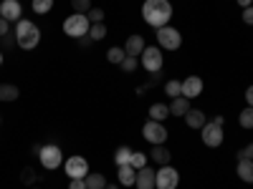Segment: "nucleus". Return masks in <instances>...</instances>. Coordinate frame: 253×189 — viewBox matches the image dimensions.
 Segmentation results:
<instances>
[{"instance_id":"nucleus-41","label":"nucleus","mask_w":253,"mask_h":189,"mask_svg":"<svg viewBox=\"0 0 253 189\" xmlns=\"http://www.w3.org/2000/svg\"><path fill=\"white\" fill-rule=\"evenodd\" d=\"M104 189H119V187H114V184H107V187H104Z\"/></svg>"},{"instance_id":"nucleus-30","label":"nucleus","mask_w":253,"mask_h":189,"mask_svg":"<svg viewBox=\"0 0 253 189\" xmlns=\"http://www.w3.org/2000/svg\"><path fill=\"white\" fill-rule=\"evenodd\" d=\"M137 66H139V58H137V56H126V58L122 61V68H124V71H129V73L137 71Z\"/></svg>"},{"instance_id":"nucleus-23","label":"nucleus","mask_w":253,"mask_h":189,"mask_svg":"<svg viewBox=\"0 0 253 189\" xmlns=\"http://www.w3.org/2000/svg\"><path fill=\"white\" fill-rule=\"evenodd\" d=\"M84 182H86V189H104V187H107V177H104V174H91L89 172V177Z\"/></svg>"},{"instance_id":"nucleus-4","label":"nucleus","mask_w":253,"mask_h":189,"mask_svg":"<svg viewBox=\"0 0 253 189\" xmlns=\"http://www.w3.org/2000/svg\"><path fill=\"white\" fill-rule=\"evenodd\" d=\"M162 48L157 46H144L142 56H139V63L144 66V71H150V73H160L162 71Z\"/></svg>"},{"instance_id":"nucleus-31","label":"nucleus","mask_w":253,"mask_h":189,"mask_svg":"<svg viewBox=\"0 0 253 189\" xmlns=\"http://www.w3.org/2000/svg\"><path fill=\"white\" fill-rule=\"evenodd\" d=\"M134 169H142V166H147V154L142 152H132V161H129Z\"/></svg>"},{"instance_id":"nucleus-7","label":"nucleus","mask_w":253,"mask_h":189,"mask_svg":"<svg viewBox=\"0 0 253 189\" xmlns=\"http://www.w3.org/2000/svg\"><path fill=\"white\" fill-rule=\"evenodd\" d=\"M177 184H180L177 169H172L170 164L160 166V172H157V177H155V189H177Z\"/></svg>"},{"instance_id":"nucleus-28","label":"nucleus","mask_w":253,"mask_h":189,"mask_svg":"<svg viewBox=\"0 0 253 189\" xmlns=\"http://www.w3.org/2000/svg\"><path fill=\"white\" fill-rule=\"evenodd\" d=\"M51 8H53V0H33V10H36L38 15L51 13Z\"/></svg>"},{"instance_id":"nucleus-27","label":"nucleus","mask_w":253,"mask_h":189,"mask_svg":"<svg viewBox=\"0 0 253 189\" xmlns=\"http://www.w3.org/2000/svg\"><path fill=\"white\" fill-rule=\"evenodd\" d=\"M89 38H91V40L107 38V26H104V23H91V28H89Z\"/></svg>"},{"instance_id":"nucleus-5","label":"nucleus","mask_w":253,"mask_h":189,"mask_svg":"<svg viewBox=\"0 0 253 189\" xmlns=\"http://www.w3.org/2000/svg\"><path fill=\"white\" fill-rule=\"evenodd\" d=\"M157 43H160V48H165V51H177V48L182 46V35H180L177 28L165 26V28H157Z\"/></svg>"},{"instance_id":"nucleus-20","label":"nucleus","mask_w":253,"mask_h":189,"mask_svg":"<svg viewBox=\"0 0 253 189\" xmlns=\"http://www.w3.org/2000/svg\"><path fill=\"white\" fill-rule=\"evenodd\" d=\"M18 96H20V89H18V86H13V83H0V101H3V103H5V101L10 103V101H15Z\"/></svg>"},{"instance_id":"nucleus-2","label":"nucleus","mask_w":253,"mask_h":189,"mask_svg":"<svg viewBox=\"0 0 253 189\" xmlns=\"http://www.w3.org/2000/svg\"><path fill=\"white\" fill-rule=\"evenodd\" d=\"M15 46L23 48V51H33L38 43H41V31L36 23H31V20H23L20 18L15 23Z\"/></svg>"},{"instance_id":"nucleus-34","label":"nucleus","mask_w":253,"mask_h":189,"mask_svg":"<svg viewBox=\"0 0 253 189\" xmlns=\"http://www.w3.org/2000/svg\"><path fill=\"white\" fill-rule=\"evenodd\" d=\"M238 159H251V161H253V144L243 146V149L238 152Z\"/></svg>"},{"instance_id":"nucleus-33","label":"nucleus","mask_w":253,"mask_h":189,"mask_svg":"<svg viewBox=\"0 0 253 189\" xmlns=\"http://www.w3.org/2000/svg\"><path fill=\"white\" fill-rule=\"evenodd\" d=\"M20 182L28 184V187H31V184H36V172L31 169V166H26V169L20 172Z\"/></svg>"},{"instance_id":"nucleus-43","label":"nucleus","mask_w":253,"mask_h":189,"mask_svg":"<svg viewBox=\"0 0 253 189\" xmlns=\"http://www.w3.org/2000/svg\"><path fill=\"white\" fill-rule=\"evenodd\" d=\"M33 189H38V187H33Z\"/></svg>"},{"instance_id":"nucleus-35","label":"nucleus","mask_w":253,"mask_h":189,"mask_svg":"<svg viewBox=\"0 0 253 189\" xmlns=\"http://www.w3.org/2000/svg\"><path fill=\"white\" fill-rule=\"evenodd\" d=\"M8 33H10V23H8V20H5L3 15H0V40H3Z\"/></svg>"},{"instance_id":"nucleus-15","label":"nucleus","mask_w":253,"mask_h":189,"mask_svg":"<svg viewBox=\"0 0 253 189\" xmlns=\"http://www.w3.org/2000/svg\"><path fill=\"white\" fill-rule=\"evenodd\" d=\"M182 119L187 121V126H190V129H203V126L208 124V116H205L200 109H190V111H187Z\"/></svg>"},{"instance_id":"nucleus-16","label":"nucleus","mask_w":253,"mask_h":189,"mask_svg":"<svg viewBox=\"0 0 253 189\" xmlns=\"http://www.w3.org/2000/svg\"><path fill=\"white\" fill-rule=\"evenodd\" d=\"M124 51H126V56H142V51H144V38L142 35H129L126 38V46H124Z\"/></svg>"},{"instance_id":"nucleus-38","label":"nucleus","mask_w":253,"mask_h":189,"mask_svg":"<svg viewBox=\"0 0 253 189\" xmlns=\"http://www.w3.org/2000/svg\"><path fill=\"white\" fill-rule=\"evenodd\" d=\"M91 43H94V40H91L89 35H81V38H79V46H81V48H89Z\"/></svg>"},{"instance_id":"nucleus-17","label":"nucleus","mask_w":253,"mask_h":189,"mask_svg":"<svg viewBox=\"0 0 253 189\" xmlns=\"http://www.w3.org/2000/svg\"><path fill=\"white\" fill-rule=\"evenodd\" d=\"M190 111V98L185 96H177L170 101V116H185Z\"/></svg>"},{"instance_id":"nucleus-37","label":"nucleus","mask_w":253,"mask_h":189,"mask_svg":"<svg viewBox=\"0 0 253 189\" xmlns=\"http://www.w3.org/2000/svg\"><path fill=\"white\" fill-rule=\"evenodd\" d=\"M69 189H86V182H84V179H71Z\"/></svg>"},{"instance_id":"nucleus-32","label":"nucleus","mask_w":253,"mask_h":189,"mask_svg":"<svg viewBox=\"0 0 253 189\" xmlns=\"http://www.w3.org/2000/svg\"><path fill=\"white\" fill-rule=\"evenodd\" d=\"M104 15H107V13H104L101 8H91V10L86 13V18H89V23H104Z\"/></svg>"},{"instance_id":"nucleus-21","label":"nucleus","mask_w":253,"mask_h":189,"mask_svg":"<svg viewBox=\"0 0 253 189\" xmlns=\"http://www.w3.org/2000/svg\"><path fill=\"white\" fill-rule=\"evenodd\" d=\"M167 116H170V106H167V103H152L150 106V119L152 121H165Z\"/></svg>"},{"instance_id":"nucleus-9","label":"nucleus","mask_w":253,"mask_h":189,"mask_svg":"<svg viewBox=\"0 0 253 189\" xmlns=\"http://www.w3.org/2000/svg\"><path fill=\"white\" fill-rule=\"evenodd\" d=\"M200 134H203V144L210 146V149H218V146L223 144V126H218L213 121H208L200 129Z\"/></svg>"},{"instance_id":"nucleus-10","label":"nucleus","mask_w":253,"mask_h":189,"mask_svg":"<svg viewBox=\"0 0 253 189\" xmlns=\"http://www.w3.org/2000/svg\"><path fill=\"white\" fill-rule=\"evenodd\" d=\"M66 177L69 179H86L89 177V161L84 157H69L66 159Z\"/></svg>"},{"instance_id":"nucleus-25","label":"nucleus","mask_w":253,"mask_h":189,"mask_svg":"<svg viewBox=\"0 0 253 189\" xmlns=\"http://www.w3.org/2000/svg\"><path fill=\"white\" fill-rule=\"evenodd\" d=\"M238 124L243 126V129H253V106H246L238 116Z\"/></svg>"},{"instance_id":"nucleus-24","label":"nucleus","mask_w":253,"mask_h":189,"mask_svg":"<svg viewBox=\"0 0 253 189\" xmlns=\"http://www.w3.org/2000/svg\"><path fill=\"white\" fill-rule=\"evenodd\" d=\"M165 94L170 96V98L182 96V81H167V83H165Z\"/></svg>"},{"instance_id":"nucleus-13","label":"nucleus","mask_w":253,"mask_h":189,"mask_svg":"<svg viewBox=\"0 0 253 189\" xmlns=\"http://www.w3.org/2000/svg\"><path fill=\"white\" fill-rule=\"evenodd\" d=\"M155 177H157L155 169H150V166H142V169H137V182H134V187H137V189H155Z\"/></svg>"},{"instance_id":"nucleus-36","label":"nucleus","mask_w":253,"mask_h":189,"mask_svg":"<svg viewBox=\"0 0 253 189\" xmlns=\"http://www.w3.org/2000/svg\"><path fill=\"white\" fill-rule=\"evenodd\" d=\"M243 23H246V26H253V5L243 8Z\"/></svg>"},{"instance_id":"nucleus-22","label":"nucleus","mask_w":253,"mask_h":189,"mask_svg":"<svg viewBox=\"0 0 253 189\" xmlns=\"http://www.w3.org/2000/svg\"><path fill=\"white\" fill-rule=\"evenodd\" d=\"M114 161H117V166L129 164L132 161V149H129V146H119V149L114 152Z\"/></svg>"},{"instance_id":"nucleus-26","label":"nucleus","mask_w":253,"mask_h":189,"mask_svg":"<svg viewBox=\"0 0 253 189\" xmlns=\"http://www.w3.org/2000/svg\"><path fill=\"white\" fill-rule=\"evenodd\" d=\"M124 58H126V51L119 48V46L109 48V53H107V61H109V63H119V66H122V61H124Z\"/></svg>"},{"instance_id":"nucleus-42","label":"nucleus","mask_w":253,"mask_h":189,"mask_svg":"<svg viewBox=\"0 0 253 189\" xmlns=\"http://www.w3.org/2000/svg\"><path fill=\"white\" fill-rule=\"evenodd\" d=\"M0 63H3V53H0Z\"/></svg>"},{"instance_id":"nucleus-11","label":"nucleus","mask_w":253,"mask_h":189,"mask_svg":"<svg viewBox=\"0 0 253 189\" xmlns=\"http://www.w3.org/2000/svg\"><path fill=\"white\" fill-rule=\"evenodd\" d=\"M0 15H3L8 23H18L20 15H23V8H20L18 0H3V3H0Z\"/></svg>"},{"instance_id":"nucleus-40","label":"nucleus","mask_w":253,"mask_h":189,"mask_svg":"<svg viewBox=\"0 0 253 189\" xmlns=\"http://www.w3.org/2000/svg\"><path fill=\"white\" fill-rule=\"evenodd\" d=\"M251 3H253V0H238V5H241V8H248Z\"/></svg>"},{"instance_id":"nucleus-14","label":"nucleus","mask_w":253,"mask_h":189,"mask_svg":"<svg viewBox=\"0 0 253 189\" xmlns=\"http://www.w3.org/2000/svg\"><path fill=\"white\" fill-rule=\"evenodd\" d=\"M117 177H119V184H122V187H134V182H137V169H134L132 164H124V166H119Z\"/></svg>"},{"instance_id":"nucleus-3","label":"nucleus","mask_w":253,"mask_h":189,"mask_svg":"<svg viewBox=\"0 0 253 189\" xmlns=\"http://www.w3.org/2000/svg\"><path fill=\"white\" fill-rule=\"evenodd\" d=\"M89 28H91V23H89V18L84 13H74V15H69L66 20H63V33L76 38V40L81 35H89Z\"/></svg>"},{"instance_id":"nucleus-39","label":"nucleus","mask_w":253,"mask_h":189,"mask_svg":"<svg viewBox=\"0 0 253 189\" xmlns=\"http://www.w3.org/2000/svg\"><path fill=\"white\" fill-rule=\"evenodd\" d=\"M246 103H248V106H253V86L246 89Z\"/></svg>"},{"instance_id":"nucleus-12","label":"nucleus","mask_w":253,"mask_h":189,"mask_svg":"<svg viewBox=\"0 0 253 189\" xmlns=\"http://www.w3.org/2000/svg\"><path fill=\"white\" fill-rule=\"evenodd\" d=\"M203 94V78L200 76H187L182 81V96L185 98H198Z\"/></svg>"},{"instance_id":"nucleus-19","label":"nucleus","mask_w":253,"mask_h":189,"mask_svg":"<svg viewBox=\"0 0 253 189\" xmlns=\"http://www.w3.org/2000/svg\"><path fill=\"white\" fill-rule=\"evenodd\" d=\"M238 177L243 179V182H248V184H253V161L251 159H238Z\"/></svg>"},{"instance_id":"nucleus-18","label":"nucleus","mask_w":253,"mask_h":189,"mask_svg":"<svg viewBox=\"0 0 253 189\" xmlns=\"http://www.w3.org/2000/svg\"><path fill=\"white\" fill-rule=\"evenodd\" d=\"M150 157L160 164V166H165V164H170V149H167L165 144H157V146H152V152H150Z\"/></svg>"},{"instance_id":"nucleus-8","label":"nucleus","mask_w":253,"mask_h":189,"mask_svg":"<svg viewBox=\"0 0 253 189\" xmlns=\"http://www.w3.org/2000/svg\"><path fill=\"white\" fill-rule=\"evenodd\" d=\"M142 136L150 141L152 146H157V144H167V129H165L160 121H152V119L142 126Z\"/></svg>"},{"instance_id":"nucleus-6","label":"nucleus","mask_w":253,"mask_h":189,"mask_svg":"<svg viewBox=\"0 0 253 189\" xmlns=\"http://www.w3.org/2000/svg\"><path fill=\"white\" fill-rule=\"evenodd\" d=\"M38 159H41V164H43L46 169H58V166L63 164V152L58 149L56 144H46V146H41Z\"/></svg>"},{"instance_id":"nucleus-29","label":"nucleus","mask_w":253,"mask_h":189,"mask_svg":"<svg viewBox=\"0 0 253 189\" xmlns=\"http://www.w3.org/2000/svg\"><path fill=\"white\" fill-rule=\"evenodd\" d=\"M71 8H74V13H84V15H86L91 10V0H71Z\"/></svg>"},{"instance_id":"nucleus-1","label":"nucleus","mask_w":253,"mask_h":189,"mask_svg":"<svg viewBox=\"0 0 253 189\" xmlns=\"http://www.w3.org/2000/svg\"><path fill=\"white\" fill-rule=\"evenodd\" d=\"M142 18H144V23L152 26L155 31H157V28H165L167 23H170V18H172L170 0H144Z\"/></svg>"}]
</instances>
